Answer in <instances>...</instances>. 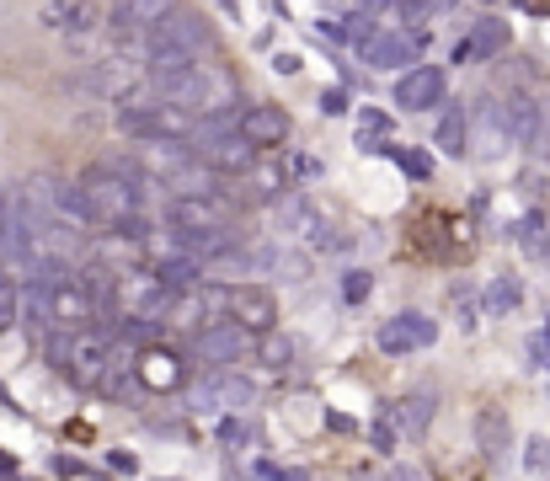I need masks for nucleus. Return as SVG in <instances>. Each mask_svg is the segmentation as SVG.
<instances>
[{
	"label": "nucleus",
	"instance_id": "obj_1",
	"mask_svg": "<svg viewBox=\"0 0 550 481\" xmlns=\"http://www.w3.org/2000/svg\"><path fill=\"white\" fill-rule=\"evenodd\" d=\"M203 49H209V22L193 17V11H177V6H171L166 17L145 33L150 75H166V70L198 65V54H203Z\"/></svg>",
	"mask_w": 550,
	"mask_h": 481
},
{
	"label": "nucleus",
	"instance_id": "obj_2",
	"mask_svg": "<svg viewBox=\"0 0 550 481\" xmlns=\"http://www.w3.org/2000/svg\"><path fill=\"white\" fill-rule=\"evenodd\" d=\"M75 188H81L86 209H91V225H118V220H129V214H139L134 188L113 172V166H91Z\"/></svg>",
	"mask_w": 550,
	"mask_h": 481
},
{
	"label": "nucleus",
	"instance_id": "obj_3",
	"mask_svg": "<svg viewBox=\"0 0 550 481\" xmlns=\"http://www.w3.org/2000/svg\"><path fill=\"white\" fill-rule=\"evenodd\" d=\"M107 369H113V337L107 332H70V348H65V375L75 385H102Z\"/></svg>",
	"mask_w": 550,
	"mask_h": 481
},
{
	"label": "nucleus",
	"instance_id": "obj_4",
	"mask_svg": "<svg viewBox=\"0 0 550 481\" xmlns=\"http://www.w3.org/2000/svg\"><path fill=\"white\" fill-rule=\"evenodd\" d=\"M139 86H145V70L134 65V59H97V65L86 70V91L91 97H102V102H118V107H129L139 97Z\"/></svg>",
	"mask_w": 550,
	"mask_h": 481
},
{
	"label": "nucleus",
	"instance_id": "obj_5",
	"mask_svg": "<svg viewBox=\"0 0 550 481\" xmlns=\"http://www.w3.org/2000/svg\"><path fill=\"white\" fill-rule=\"evenodd\" d=\"M251 401H257V380H246L241 369H214V375L193 391V407H203V412H225V417L246 412Z\"/></svg>",
	"mask_w": 550,
	"mask_h": 481
},
{
	"label": "nucleus",
	"instance_id": "obj_6",
	"mask_svg": "<svg viewBox=\"0 0 550 481\" xmlns=\"http://www.w3.org/2000/svg\"><path fill=\"white\" fill-rule=\"evenodd\" d=\"M251 348V337L235 327V321H209V327H198L193 332V353L203 364H214V369H230V364H241V353Z\"/></svg>",
	"mask_w": 550,
	"mask_h": 481
},
{
	"label": "nucleus",
	"instance_id": "obj_7",
	"mask_svg": "<svg viewBox=\"0 0 550 481\" xmlns=\"http://www.w3.org/2000/svg\"><path fill=\"white\" fill-rule=\"evenodd\" d=\"M150 81H155V102H161V107H177V113H193V107L209 102V75H203L198 65L150 75Z\"/></svg>",
	"mask_w": 550,
	"mask_h": 481
},
{
	"label": "nucleus",
	"instance_id": "obj_8",
	"mask_svg": "<svg viewBox=\"0 0 550 481\" xmlns=\"http://www.w3.org/2000/svg\"><path fill=\"white\" fill-rule=\"evenodd\" d=\"M374 343H380V353H412V348H433L438 343V327L422 310H401V316H390L380 332H374Z\"/></svg>",
	"mask_w": 550,
	"mask_h": 481
},
{
	"label": "nucleus",
	"instance_id": "obj_9",
	"mask_svg": "<svg viewBox=\"0 0 550 481\" xmlns=\"http://www.w3.org/2000/svg\"><path fill=\"white\" fill-rule=\"evenodd\" d=\"M444 91H449V75L438 65H412L396 81V107H406V113H428V107L444 102Z\"/></svg>",
	"mask_w": 550,
	"mask_h": 481
},
{
	"label": "nucleus",
	"instance_id": "obj_10",
	"mask_svg": "<svg viewBox=\"0 0 550 481\" xmlns=\"http://www.w3.org/2000/svg\"><path fill=\"white\" fill-rule=\"evenodd\" d=\"M422 43H428V33L406 38V33H390V27H380V33H374L358 54H364L369 70H412V54L422 49Z\"/></svg>",
	"mask_w": 550,
	"mask_h": 481
},
{
	"label": "nucleus",
	"instance_id": "obj_11",
	"mask_svg": "<svg viewBox=\"0 0 550 481\" xmlns=\"http://www.w3.org/2000/svg\"><path fill=\"white\" fill-rule=\"evenodd\" d=\"M230 321H235L246 337H267V332H278V300H273L267 289L251 284V289H241V294L230 300Z\"/></svg>",
	"mask_w": 550,
	"mask_h": 481
},
{
	"label": "nucleus",
	"instance_id": "obj_12",
	"mask_svg": "<svg viewBox=\"0 0 550 481\" xmlns=\"http://www.w3.org/2000/svg\"><path fill=\"white\" fill-rule=\"evenodd\" d=\"M235 134H241L251 150H262V145H284V139H289V113H284V107H273V102L246 107L241 123H235Z\"/></svg>",
	"mask_w": 550,
	"mask_h": 481
},
{
	"label": "nucleus",
	"instance_id": "obj_13",
	"mask_svg": "<svg viewBox=\"0 0 550 481\" xmlns=\"http://www.w3.org/2000/svg\"><path fill=\"white\" fill-rule=\"evenodd\" d=\"M75 284H81L86 305H91V316H97V321H113V310H118V278H113V268L91 262L86 273H75Z\"/></svg>",
	"mask_w": 550,
	"mask_h": 481
},
{
	"label": "nucleus",
	"instance_id": "obj_14",
	"mask_svg": "<svg viewBox=\"0 0 550 481\" xmlns=\"http://www.w3.org/2000/svg\"><path fill=\"white\" fill-rule=\"evenodd\" d=\"M198 161L209 166L214 177H219V172H251V166H257V150H251L241 134H230V139H214V145L203 150Z\"/></svg>",
	"mask_w": 550,
	"mask_h": 481
},
{
	"label": "nucleus",
	"instance_id": "obj_15",
	"mask_svg": "<svg viewBox=\"0 0 550 481\" xmlns=\"http://www.w3.org/2000/svg\"><path fill=\"white\" fill-rule=\"evenodd\" d=\"M267 220H273V230H278L284 241L310 236V230H316V214H310V204H305V198H289V193H278V198H273Z\"/></svg>",
	"mask_w": 550,
	"mask_h": 481
},
{
	"label": "nucleus",
	"instance_id": "obj_16",
	"mask_svg": "<svg viewBox=\"0 0 550 481\" xmlns=\"http://www.w3.org/2000/svg\"><path fill=\"white\" fill-rule=\"evenodd\" d=\"M476 444H481V455H486V460L508 455V444H513L508 412H502V407H486V412L476 417Z\"/></svg>",
	"mask_w": 550,
	"mask_h": 481
},
{
	"label": "nucleus",
	"instance_id": "obj_17",
	"mask_svg": "<svg viewBox=\"0 0 550 481\" xmlns=\"http://www.w3.org/2000/svg\"><path fill=\"white\" fill-rule=\"evenodd\" d=\"M508 38H513V27L502 22V17H481L476 33H470L465 43H470V54H476V59H492V54L508 49Z\"/></svg>",
	"mask_w": 550,
	"mask_h": 481
},
{
	"label": "nucleus",
	"instance_id": "obj_18",
	"mask_svg": "<svg viewBox=\"0 0 550 481\" xmlns=\"http://www.w3.org/2000/svg\"><path fill=\"white\" fill-rule=\"evenodd\" d=\"M203 278V268L193 257H155V284H166L171 294H182V289H193Z\"/></svg>",
	"mask_w": 550,
	"mask_h": 481
},
{
	"label": "nucleus",
	"instance_id": "obj_19",
	"mask_svg": "<svg viewBox=\"0 0 550 481\" xmlns=\"http://www.w3.org/2000/svg\"><path fill=\"white\" fill-rule=\"evenodd\" d=\"M166 220L177 236H187V230H209V225H225V214H219L214 204H171Z\"/></svg>",
	"mask_w": 550,
	"mask_h": 481
},
{
	"label": "nucleus",
	"instance_id": "obj_20",
	"mask_svg": "<svg viewBox=\"0 0 550 481\" xmlns=\"http://www.w3.org/2000/svg\"><path fill=\"white\" fill-rule=\"evenodd\" d=\"M139 380L145 385H155V391H171V385H182V364L171 359V353H145V359H139Z\"/></svg>",
	"mask_w": 550,
	"mask_h": 481
},
{
	"label": "nucleus",
	"instance_id": "obj_21",
	"mask_svg": "<svg viewBox=\"0 0 550 481\" xmlns=\"http://www.w3.org/2000/svg\"><path fill=\"white\" fill-rule=\"evenodd\" d=\"M433 391H412L401 401V428L412 433V439H422V433H428V423H433Z\"/></svg>",
	"mask_w": 550,
	"mask_h": 481
},
{
	"label": "nucleus",
	"instance_id": "obj_22",
	"mask_svg": "<svg viewBox=\"0 0 550 481\" xmlns=\"http://www.w3.org/2000/svg\"><path fill=\"white\" fill-rule=\"evenodd\" d=\"M534 161H550V107L545 102H534V118H529V129H524V139H518Z\"/></svg>",
	"mask_w": 550,
	"mask_h": 481
},
{
	"label": "nucleus",
	"instance_id": "obj_23",
	"mask_svg": "<svg viewBox=\"0 0 550 481\" xmlns=\"http://www.w3.org/2000/svg\"><path fill=\"white\" fill-rule=\"evenodd\" d=\"M171 305H177V294H171L166 284H145V289H139L134 316H139V321H150V327H161V316H166Z\"/></svg>",
	"mask_w": 550,
	"mask_h": 481
},
{
	"label": "nucleus",
	"instance_id": "obj_24",
	"mask_svg": "<svg viewBox=\"0 0 550 481\" xmlns=\"http://www.w3.org/2000/svg\"><path fill=\"white\" fill-rule=\"evenodd\" d=\"M374 33H380V6H358V11H348V17H342V38L358 43V49H364Z\"/></svg>",
	"mask_w": 550,
	"mask_h": 481
},
{
	"label": "nucleus",
	"instance_id": "obj_25",
	"mask_svg": "<svg viewBox=\"0 0 550 481\" xmlns=\"http://www.w3.org/2000/svg\"><path fill=\"white\" fill-rule=\"evenodd\" d=\"M257 359H262L267 369H289V364H294V337H284V332L257 337Z\"/></svg>",
	"mask_w": 550,
	"mask_h": 481
},
{
	"label": "nucleus",
	"instance_id": "obj_26",
	"mask_svg": "<svg viewBox=\"0 0 550 481\" xmlns=\"http://www.w3.org/2000/svg\"><path fill=\"white\" fill-rule=\"evenodd\" d=\"M22 321V284L11 273H0V337Z\"/></svg>",
	"mask_w": 550,
	"mask_h": 481
},
{
	"label": "nucleus",
	"instance_id": "obj_27",
	"mask_svg": "<svg viewBox=\"0 0 550 481\" xmlns=\"http://www.w3.org/2000/svg\"><path fill=\"white\" fill-rule=\"evenodd\" d=\"M438 150H444V155H465V113H460V107H449L444 123H438Z\"/></svg>",
	"mask_w": 550,
	"mask_h": 481
},
{
	"label": "nucleus",
	"instance_id": "obj_28",
	"mask_svg": "<svg viewBox=\"0 0 550 481\" xmlns=\"http://www.w3.org/2000/svg\"><path fill=\"white\" fill-rule=\"evenodd\" d=\"M486 310H492V316L518 310V284H513V278H492V284H486Z\"/></svg>",
	"mask_w": 550,
	"mask_h": 481
},
{
	"label": "nucleus",
	"instance_id": "obj_29",
	"mask_svg": "<svg viewBox=\"0 0 550 481\" xmlns=\"http://www.w3.org/2000/svg\"><path fill=\"white\" fill-rule=\"evenodd\" d=\"M43 22L65 27V33H86L91 11H86V6H43Z\"/></svg>",
	"mask_w": 550,
	"mask_h": 481
},
{
	"label": "nucleus",
	"instance_id": "obj_30",
	"mask_svg": "<svg viewBox=\"0 0 550 481\" xmlns=\"http://www.w3.org/2000/svg\"><path fill=\"white\" fill-rule=\"evenodd\" d=\"M390 155H396V166H401L412 182H428V177H433V161H428L422 150H390Z\"/></svg>",
	"mask_w": 550,
	"mask_h": 481
},
{
	"label": "nucleus",
	"instance_id": "obj_31",
	"mask_svg": "<svg viewBox=\"0 0 550 481\" xmlns=\"http://www.w3.org/2000/svg\"><path fill=\"white\" fill-rule=\"evenodd\" d=\"M524 471H529V476H545V471H550V439H540V433H534V439L524 444Z\"/></svg>",
	"mask_w": 550,
	"mask_h": 481
},
{
	"label": "nucleus",
	"instance_id": "obj_32",
	"mask_svg": "<svg viewBox=\"0 0 550 481\" xmlns=\"http://www.w3.org/2000/svg\"><path fill=\"white\" fill-rule=\"evenodd\" d=\"M369 289H374V278H369L364 268H353L348 278H342V300H348V305H364Z\"/></svg>",
	"mask_w": 550,
	"mask_h": 481
},
{
	"label": "nucleus",
	"instance_id": "obj_33",
	"mask_svg": "<svg viewBox=\"0 0 550 481\" xmlns=\"http://www.w3.org/2000/svg\"><path fill=\"white\" fill-rule=\"evenodd\" d=\"M251 439V428L241 423V417H225V423H219V444H225V449H241Z\"/></svg>",
	"mask_w": 550,
	"mask_h": 481
},
{
	"label": "nucleus",
	"instance_id": "obj_34",
	"mask_svg": "<svg viewBox=\"0 0 550 481\" xmlns=\"http://www.w3.org/2000/svg\"><path fill=\"white\" fill-rule=\"evenodd\" d=\"M321 113L326 118H337V113H348V91L332 86V91H321Z\"/></svg>",
	"mask_w": 550,
	"mask_h": 481
},
{
	"label": "nucleus",
	"instance_id": "obj_35",
	"mask_svg": "<svg viewBox=\"0 0 550 481\" xmlns=\"http://www.w3.org/2000/svg\"><path fill=\"white\" fill-rule=\"evenodd\" d=\"M524 252H529L534 262H550V230H534V236L524 241Z\"/></svg>",
	"mask_w": 550,
	"mask_h": 481
},
{
	"label": "nucleus",
	"instance_id": "obj_36",
	"mask_svg": "<svg viewBox=\"0 0 550 481\" xmlns=\"http://www.w3.org/2000/svg\"><path fill=\"white\" fill-rule=\"evenodd\" d=\"M316 33H321L326 43H348V38H342V17H321V22H316Z\"/></svg>",
	"mask_w": 550,
	"mask_h": 481
},
{
	"label": "nucleus",
	"instance_id": "obj_37",
	"mask_svg": "<svg viewBox=\"0 0 550 481\" xmlns=\"http://www.w3.org/2000/svg\"><path fill=\"white\" fill-rule=\"evenodd\" d=\"M374 449H380V455H390V449H396V433H390V423H374Z\"/></svg>",
	"mask_w": 550,
	"mask_h": 481
},
{
	"label": "nucleus",
	"instance_id": "obj_38",
	"mask_svg": "<svg viewBox=\"0 0 550 481\" xmlns=\"http://www.w3.org/2000/svg\"><path fill=\"white\" fill-rule=\"evenodd\" d=\"M257 476H262V481H310L305 471H278V465H262Z\"/></svg>",
	"mask_w": 550,
	"mask_h": 481
},
{
	"label": "nucleus",
	"instance_id": "obj_39",
	"mask_svg": "<svg viewBox=\"0 0 550 481\" xmlns=\"http://www.w3.org/2000/svg\"><path fill=\"white\" fill-rule=\"evenodd\" d=\"M107 465H113V471H123V476H134V455H129V449H113V455H107Z\"/></svg>",
	"mask_w": 550,
	"mask_h": 481
},
{
	"label": "nucleus",
	"instance_id": "obj_40",
	"mask_svg": "<svg viewBox=\"0 0 550 481\" xmlns=\"http://www.w3.org/2000/svg\"><path fill=\"white\" fill-rule=\"evenodd\" d=\"M6 230H11V198L0 193V257H6Z\"/></svg>",
	"mask_w": 550,
	"mask_h": 481
},
{
	"label": "nucleus",
	"instance_id": "obj_41",
	"mask_svg": "<svg viewBox=\"0 0 550 481\" xmlns=\"http://www.w3.org/2000/svg\"><path fill=\"white\" fill-rule=\"evenodd\" d=\"M273 70H278V75H294V70H300V54H278Z\"/></svg>",
	"mask_w": 550,
	"mask_h": 481
},
{
	"label": "nucleus",
	"instance_id": "obj_42",
	"mask_svg": "<svg viewBox=\"0 0 550 481\" xmlns=\"http://www.w3.org/2000/svg\"><path fill=\"white\" fill-rule=\"evenodd\" d=\"M401 17H406V22H428L433 6H401Z\"/></svg>",
	"mask_w": 550,
	"mask_h": 481
},
{
	"label": "nucleus",
	"instance_id": "obj_43",
	"mask_svg": "<svg viewBox=\"0 0 550 481\" xmlns=\"http://www.w3.org/2000/svg\"><path fill=\"white\" fill-rule=\"evenodd\" d=\"M545 348H550V316H545Z\"/></svg>",
	"mask_w": 550,
	"mask_h": 481
}]
</instances>
